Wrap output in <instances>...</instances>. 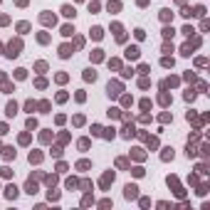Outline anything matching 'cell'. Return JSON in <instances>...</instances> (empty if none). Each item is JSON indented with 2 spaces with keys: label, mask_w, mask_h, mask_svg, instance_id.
Here are the masks:
<instances>
[{
  "label": "cell",
  "mask_w": 210,
  "mask_h": 210,
  "mask_svg": "<svg viewBox=\"0 0 210 210\" xmlns=\"http://www.w3.org/2000/svg\"><path fill=\"white\" fill-rule=\"evenodd\" d=\"M109 97H119V94H121V84L119 82H109Z\"/></svg>",
  "instance_id": "obj_2"
},
{
  "label": "cell",
  "mask_w": 210,
  "mask_h": 210,
  "mask_svg": "<svg viewBox=\"0 0 210 210\" xmlns=\"http://www.w3.org/2000/svg\"><path fill=\"white\" fill-rule=\"evenodd\" d=\"M20 40H15V42H10L8 45V57H17V54H20Z\"/></svg>",
  "instance_id": "obj_1"
},
{
  "label": "cell",
  "mask_w": 210,
  "mask_h": 210,
  "mask_svg": "<svg viewBox=\"0 0 210 210\" xmlns=\"http://www.w3.org/2000/svg\"><path fill=\"white\" fill-rule=\"evenodd\" d=\"M3 133H8V126H5V124H0V136H3Z\"/></svg>",
  "instance_id": "obj_22"
},
{
  "label": "cell",
  "mask_w": 210,
  "mask_h": 210,
  "mask_svg": "<svg viewBox=\"0 0 210 210\" xmlns=\"http://www.w3.org/2000/svg\"><path fill=\"white\" fill-rule=\"evenodd\" d=\"M72 32H74V27H69V25H64V27H62V35H67V37H69Z\"/></svg>",
  "instance_id": "obj_16"
},
{
  "label": "cell",
  "mask_w": 210,
  "mask_h": 210,
  "mask_svg": "<svg viewBox=\"0 0 210 210\" xmlns=\"http://www.w3.org/2000/svg\"><path fill=\"white\" fill-rule=\"evenodd\" d=\"M42 161V153H30V163H40Z\"/></svg>",
  "instance_id": "obj_13"
},
{
  "label": "cell",
  "mask_w": 210,
  "mask_h": 210,
  "mask_svg": "<svg viewBox=\"0 0 210 210\" xmlns=\"http://www.w3.org/2000/svg\"><path fill=\"white\" fill-rule=\"evenodd\" d=\"M27 129H37V121L35 119H27Z\"/></svg>",
  "instance_id": "obj_21"
},
{
  "label": "cell",
  "mask_w": 210,
  "mask_h": 210,
  "mask_svg": "<svg viewBox=\"0 0 210 210\" xmlns=\"http://www.w3.org/2000/svg\"><path fill=\"white\" fill-rule=\"evenodd\" d=\"M62 12H64V17H74V8H69V5H64Z\"/></svg>",
  "instance_id": "obj_11"
},
{
  "label": "cell",
  "mask_w": 210,
  "mask_h": 210,
  "mask_svg": "<svg viewBox=\"0 0 210 210\" xmlns=\"http://www.w3.org/2000/svg\"><path fill=\"white\" fill-rule=\"evenodd\" d=\"M0 47H3V45H0Z\"/></svg>",
  "instance_id": "obj_23"
},
{
  "label": "cell",
  "mask_w": 210,
  "mask_h": 210,
  "mask_svg": "<svg viewBox=\"0 0 210 210\" xmlns=\"http://www.w3.org/2000/svg\"><path fill=\"white\" fill-rule=\"evenodd\" d=\"M17 30H20V32H27V30H30V25H27V22H20V25H17Z\"/></svg>",
  "instance_id": "obj_18"
},
{
  "label": "cell",
  "mask_w": 210,
  "mask_h": 210,
  "mask_svg": "<svg viewBox=\"0 0 210 210\" xmlns=\"http://www.w3.org/2000/svg\"><path fill=\"white\" fill-rule=\"evenodd\" d=\"M91 37H94V40H102V27H94L91 30Z\"/></svg>",
  "instance_id": "obj_14"
},
{
  "label": "cell",
  "mask_w": 210,
  "mask_h": 210,
  "mask_svg": "<svg viewBox=\"0 0 210 210\" xmlns=\"http://www.w3.org/2000/svg\"><path fill=\"white\" fill-rule=\"evenodd\" d=\"M124 195H126L129 200H131V198H136V195H139V188H136V185H126V190H124Z\"/></svg>",
  "instance_id": "obj_3"
},
{
  "label": "cell",
  "mask_w": 210,
  "mask_h": 210,
  "mask_svg": "<svg viewBox=\"0 0 210 210\" xmlns=\"http://www.w3.org/2000/svg\"><path fill=\"white\" fill-rule=\"evenodd\" d=\"M3 156L10 161V158H15V151H12V148H3Z\"/></svg>",
  "instance_id": "obj_12"
},
{
  "label": "cell",
  "mask_w": 210,
  "mask_h": 210,
  "mask_svg": "<svg viewBox=\"0 0 210 210\" xmlns=\"http://www.w3.org/2000/svg\"><path fill=\"white\" fill-rule=\"evenodd\" d=\"M77 168H79V170H87V168H89V161H79Z\"/></svg>",
  "instance_id": "obj_17"
},
{
  "label": "cell",
  "mask_w": 210,
  "mask_h": 210,
  "mask_svg": "<svg viewBox=\"0 0 210 210\" xmlns=\"http://www.w3.org/2000/svg\"><path fill=\"white\" fill-rule=\"evenodd\" d=\"M40 20H42L45 25H50V22L54 25V15H47V12H45V15H40Z\"/></svg>",
  "instance_id": "obj_8"
},
{
  "label": "cell",
  "mask_w": 210,
  "mask_h": 210,
  "mask_svg": "<svg viewBox=\"0 0 210 210\" xmlns=\"http://www.w3.org/2000/svg\"><path fill=\"white\" fill-rule=\"evenodd\" d=\"M111 181H114V173H106V176L102 178V188H106V185H109Z\"/></svg>",
  "instance_id": "obj_10"
},
{
  "label": "cell",
  "mask_w": 210,
  "mask_h": 210,
  "mask_svg": "<svg viewBox=\"0 0 210 210\" xmlns=\"http://www.w3.org/2000/svg\"><path fill=\"white\" fill-rule=\"evenodd\" d=\"M126 57H129V60H136V57H139V47H129L126 50Z\"/></svg>",
  "instance_id": "obj_5"
},
{
  "label": "cell",
  "mask_w": 210,
  "mask_h": 210,
  "mask_svg": "<svg viewBox=\"0 0 210 210\" xmlns=\"http://www.w3.org/2000/svg\"><path fill=\"white\" fill-rule=\"evenodd\" d=\"M84 79H87V82H94V79H97V72H94V69H87V72H84Z\"/></svg>",
  "instance_id": "obj_7"
},
{
  "label": "cell",
  "mask_w": 210,
  "mask_h": 210,
  "mask_svg": "<svg viewBox=\"0 0 210 210\" xmlns=\"http://www.w3.org/2000/svg\"><path fill=\"white\" fill-rule=\"evenodd\" d=\"M25 109H27V111H35V109H37V104H35V102H27V104H25Z\"/></svg>",
  "instance_id": "obj_20"
},
{
  "label": "cell",
  "mask_w": 210,
  "mask_h": 210,
  "mask_svg": "<svg viewBox=\"0 0 210 210\" xmlns=\"http://www.w3.org/2000/svg\"><path fill=\"white\" fill-rule=\"evenodd\" d=\"M60 54H62V57H69V54H72V47H69V45H62V47H60Z\"/></svg>",
  "instance_id": "obj_9"
},
{
  "label": "cell",
  "mask_w": 210,
  "mask_h": 210,
  "mask_svg": "<svg viewBox=\"0 0 210 210\" xmlns=\"http://www.w3.org/2000/svg\"><path fill=\"white\" fill-rule=\"evenodd\" d=\"M198 42H200V40H195V42H193V47H198ZM183 54H190V45H185V47H183Z\"/></svg>",
  "instance_id": "obj_15"
},
{
  "label": "cell",
  "mask_w": 210,
  "mask_h": 210,
  "mask_svg": "<svg viewBox=\"0 0 210 210\" xmlns=\"http://www.w3.org/2000/svg\"><path fill=\"white\" fill-rule=\"evenodd\" d=\"M37 109H42V111H47V109H50V102H40V104H37Z\"/></svg>",
  "instance_id": "obj_19"
},
{
  "label": "cell",
  "mask_w": 210,
  "mask_h": 210,
  "mask_svg": "<svg viewBox=\"0 0 210 210\" xmlns=\"http://www.w3.org/2000/svg\"><path fill=\"white\" fill-rule=\"evenodd\" d=\"M5 195H8L10 200H15V198H17V188H15V185H8V188H5Z\"/></svg>",
  "instance_id": "obj_4"
},
{
  "label": "cell",
  "mask_w": 210,
  "mask_h": 210,
  "mask_svg": "<svg viewBox=\"0 0 210 210\" xmlns=\"http://www.w3.org/2000/svg\"><path fill=\"white\" fill-rule=\"evenodd\" d=\"M5 111H8V116H15V114H17V104H15V102H10Z\"/></svg>",
  "instance_id": "obj_6"
}]
</instances>
